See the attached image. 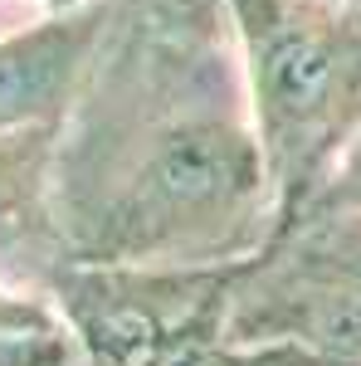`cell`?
<instances>
[{"label": "cell", "instance_id": "obj_7", "mask_svg": "<svg viewBox=\"0 0 361 366\" xmlns=\"http://www.w3.org/2000/svg\"><path fill=\"white\" fill-rule=\"evenodd\" d=\"M167 366H293V352L288 347H224V342H200V347H186L181 357H171Z\"/></svg>", "mask_w": 361, "mask_h": 366}, {"label": "cell", "instance_id": "obj_11", "mask_svg": "<svg viewBox=\"0 0 361 366\" xmlns=\"http://www.w3.org/2000/svg\"><path fill=\"white\" fill-rule=\"evenodd\" d=\"M74 366H88V362H74Z\"/></svg>", "mask_w": 361, "mask_h": 366}, {"label": "cell", "instance_id": "obj_2", "mask_svg": "<svg viewBox=\"0 0 361 366\" xmlns=\"http://www.w3.org/2000/svg\"><path fill=\"white\" fill-rule=\"evenodd\" d=\"M278 225L361 132V10L352 0H224Z\"/></svg>", "mask_w": 361, "mask_h": 366}, {"label": "cell", "instance_id": "obj_5", "mask_svg": "<svg viewBox=\"0 0 361 366\" xmlns=\"http://www.w3.org/2000/svg\"><path fill=\"white\" fill-rule=\"evenodd\" d=\"M54 132H0V288L25 298H49L69 264L54 215Z\"/></svg>", "mask_w": 361, "mask_h": 366}, {"label": "cell", "instance_id": "obj_8", "mask_svg": "<svg viewBox=\"0 0 361 366\" xmlns=\"http://www.w3.org/2000/svg\"><path fill=\"white\" fill-rule=\"evenodd\" d=\"M307 205H342V210H361V132L347 142V152L337 157L327 181L317 186V196Z\"/></svg>", "mask_w": 361, "mask_h": 366}, {"label": "cell", "instance_id": "obj_4", "mask_svg": "<svg viewBox=\"0 0 361 366\" xmlns=\"http://www.w3.org/2000/svg\"><path fill=\"white\" fill-rule=\"evenodd\" d=\"M229 269L234 264L142 269L69 259L49 288V303L88 366H167L186 347L220 342Z\"/></svg>", "mask_w": 361, "mask_h": 366}, {"label": "cell", "instance_id": "obj_3", "mask_svg": "<svg viewBox=\"0 0 361 366\" xmlns=\"http://www.w3.org/2000/svg\"><path fill=\"white\" fill-rule=\"evenodd\" d=\"M224 347H293L361 366V210L303 205L229 269Z\"/></svg>", "mask_w": 361, "mask_h": 366}, {"label": "cell", "instance_id": "obj_10", "mask_svg": "<svg viewBox=\"0 0 361 366\" xmlns=\"http://www.w3.org/2000/svg\"><path fill=\"white\" fill-rule=\"evenodd\" d=\"M352 5H357V10H361V0H352Z\"/></svg>", "mask_w": 361, "mask_h": 366}, {"label": "cell", "instance_id": "obj_9", "mask_svg": "<svg viewBox=\"0 0 361 366\" xmlns=\"http://www.w3.org/2000/svg\"><path fill=\"white\" fill-rule=\"evenodd\" d=\"M64 317L54 312L49 298H25L0 288V332H25V327H59Z\"/></svg>", "mask_w": 361, "mask_h": 366}, {"label": "cell", "instance_id": "obj_6", "mask_svg": "<svg viewBox=\"0 0 361 366\" xmlns=\"http://www.w3.org/2000/svg\"><path fill=\"white\" fill-rule=\"evenodd\" d=\"M84 362L74 332L59 327H25V332H0V366H74Z\"/></svg>", "mask_w": 361, "mask_h": 366}, {"label": "cell", "instance_id": "obj_1", "mask_svg": "<svg viewBox=\"0 0 361 366\" xmlns=\"http://www.w3.org/2000/svg\"><path fill=\"white\" fill-rule=\"evenodd\" d=\"M54 215L74 264L215 269L274 234L224 0H103L54 132Z\"/></svg>", "mask_w": 361, "mask_h": 366}]
</instances>
